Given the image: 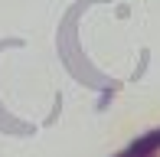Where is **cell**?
I'll use <instances>...</instances> for the list:
<instances>
[{
    "instance_id": "obj_1",
    "label": "cell",
    "mask_w": 160,
    "mask_h": 157,
    "mask_svg": "<svg viewBox=\"0 0 160 157\" xmlns=\"http://www.w3.org/2000/svg\"><path fill=\"white\" fill-rule=\"evenodd\" d=\"M154 154H160V128L144 131L141 138H134L124 151H118L114 157H154Z\"/></svg>"
}]
</instances>
